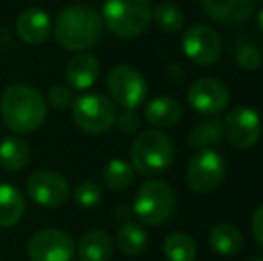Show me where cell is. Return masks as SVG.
<instances>
[{
    "instance_id": "52a82bcc",
    "label": "cell",
    "mask_w": 263,
    "mask_h": 261,
    "mask_svg": "<svg viewBox=\"0 0 263 261\" xmlns=\"http://www.w3.org/2000/svg\"><path fill=\"white\" fill-rule=\"evenodd\" d=\"M109 97L124 109H136L147 98V83L143 75L129 65H117L109 70L106 79Z\"/></svg>"
},
{
    "instance_id": "e0dca14e",
    "label": "cell",
    "mask_w": 263,
    "mask_h": 261,
    "mask_svg": "<svg viewBox=\"0 0 263 261\" xmlns=\"http://www.w3.org/2000/svg\"><path fill=\"white\" fill-rule=\"evenodd\" d=\"M143 115H145L147 122L153 124L154 127H172L179 122L183 108L170 95H159L147 102Z\"/></svg>"
},
{
    "instance_id": "4fadbf2b",
    "label": "cell",
    "mask_w": 263,
    "mask_h": 261,
    "mask_svg": "<svg viewBox=\"0 0 263 261\" xmlns=\"http://www.w3.org/2000/svg\"><path fill=\"white\" fill-rule=\"evenodd\" d=\"M188 102L197 113L213 116L229 104V88L218 79L202 77L190 86Z\"/></svg>"
},
{
    "instance_id": "8992f818",
    "label": "cell",
    "mask_w": 263,
    "mask_h": 261,
    "mask_svg": "<svg viewBox=\"0 0 263 261\" xmlns=\"http://www.w3.org/2000/svg\"><path fill=\"white\" fill-rule=\"evenodd\" d=\"M117 104L102 93L81 95L72 104V118L88 134H104L117 124Z\"/></svg>"
},
{
    "instance_id": "3957f363",
    "label": "cell",
    "mask_w": 263,
    "mask_h": 261,
    "mask_svg": "<svg viewBox=\"0 0 263 261\" xmlns=\"http://www.w3.org/2000/svg\"><path fill=\"white\" fill-rule=\"evenodd\" d=\"M176 156V147L166 132L147 129L140 132L131 147V167L147 177L159 175L170 168Z\"/></svg>"
},
{
    "instance_id": "30bf717a",
    "label": "cell",
    "mask_w": 263,
    "mask_h": 261,
    "mask_svg": "<svg viewBox=\"0 0 263 261\" xmlns=\"http://www.w3.org/2000/svg\"><path fill=\"white\" fill-rule=\"evenodd\" d=\"M27 195L42 208H59L70 198V185L59 172L36 170L27 179Z\"/></svg>"
},
{
    "instance_id": "9c48e42d",
    "label": "cell",
    "mask_w": 263,
    "mask_h": 261,
    "mask_svg": "<svg viewBox=\"0 0 263 261\" xmlns=\"http://www.w3.org/2000/svg\"><path fill=\"white\" fill-rule=\"evenodd\" d=\"M27 254L31 261H73L76 244L61 229H42L31 236Z\"/></svg>"
},
{
    "instance_id": "7c38bea8",
    "label": "cell",
    "mask_w": 263,
    "mask_h": 261,
    "mask_svg": "<svg viewBox=\"0 0 263 261\" xmlns=\"http://www.w3.org/2000/svg\"><path fill=\"white\" fill-rule=\"evenodd\" d=\"M224 136L235 149H249L261 136V120L254 109L235 108L224 120Z\"/></svg>"
},
{
    "instance_id": "1f68e13d",
    "label": "cell",
    "mask_w": 263,
    "mask_h": 261,
    "mask_svg": "<svg viewBox=\"0 0 263 261\" xmlns=\"http://www.w3.org/2000/svg\"><path fill=\"white\" fill-rule=\"evenodd\" d=\"M256 24H258V29H260V32L263 34V9L258 13V20H256Z\"/></svg>"
},
{
    "instance_id": "5b68a950",
    "label": "cell",
    "mask_w": 263,
    "mask_h": 261,
    "mask_svg": "<svg viewBox=\"0 0 263 261\" xmlns=\"http://www.w3.org/2000/svg\"><path fill=\"white\" fill-rule=\"evenodd\" d=\"M176 211V193L172 186L158 179L145 181L136 192L133 213L145 226H161Z\"/></svg>"
},
{
    "instance_id": "ffe728a7",
    "label": "cell",
    "mask_w": 263,
    "mask_h": 261,
    "mask_svg": "<svg viewBox=\"0 0 263 261\" xmlns=\"http://www.w3.org/2000/svg\"><path fill=\"white\" fill-rule=\"evenodd\" d=\"M25 213V198L18 188L0 183V227H13Z\"/></svg>"
},
{
    "instance_id": "484cf974",
    "label": "cell",
    "mask_w": 263,
    "mask_h": 261,
    "mask_svg": "<svg viewBox=\"0 0 263 261\" xmlns=\"http://www.w3.org/2000/svg\"><path fill=\"white\" fill-rule=\"evenodd\" d=\"M153 20L163 32H170V34L179 32L184 25L183 11L176 4H170V2L159 4L156 9L153 11Z\"/></svg>"
},
{
    "instance_id": "8fae6325",
    "label": "cell",
    "mask_w": 263,
    "mask_h": 261,
    "mask_svg": "<svg viewBox=\"0 0 263 261\" xmlns=\"http://www.w3.org/2000/svg\"><path fill=\"white\" fill-rule=\"evenodd\" d=\"M181 47L188 59L201 66L217 63L222 54L220 34L208 25H194L186 29Z\"/></svg>"
},
{
    "instance_id": "9a60e30c",
    "label": "cell",
    "mask_w": 263,
    "mask_h": 261,
    "mask_svg": "<svg viewBox=\"0 0 263 261\" xmlns=\"http://www.w3.org/2000/svg\"><path fill=\"white\" fill-rule=\"evenodd\" d=\"M201 6L218 24H240L254 13L258 0H201Z\"/></svg>"
},
{
    "instance_id": "d4e9b609",
    "label": "cell",
    "mask_w": 263,
    "mask_h": 261,
    "mask_svg": "<svg viewBox=\"0 0 263 261\" xmlns=\"http://www.w3.org/2000/svg\"><path fill=\"white\" fill-rule=\"evenodd\" d=\"M102 181L109 190H125L135 181V168L122 159H111L102 172Z\"/></svg>"
},
{
    "instance_id": "cb8c5ba5",
    "label": "cell",
    "mask_w": 263,
    "mask_h": 261,
    "mask_svg": "<svg viewBox=\"0 0 263 261\" xmlns=\"http://www.w3.org/2000/svg\"><path fill=\"white\" fill-rule=\"evenodd\" d=\"M163 254L168 261H194L197 256V245L190 234L172 233L163 242Z\"/></svg>"
},
{
    "instance_id": "ba28073f",
    "label": "cell",
    "mask_w": 263,
    "mask_h": 261,
    "mask_svg": "<svg viewBox=\"0 0 263 261\" xmlns=\"http://www.w3.org/2000/svg\"><path fill=\"white\" fill-rule=\"evenodd\" d=\"M226 177V161L213 149L199 150L186 168V183L195 193H210Z\"/></svg>"
},
{
    "instance_id": "83f0119b",
    "label": "cell",
    "mask_w": 263,
    "mask_h": 261,
    "mask_svg": "<svg viewBox=\"0 0 263 261\" xmlns=\"http://www.w3.org/2000/svg\"><path fill=\"white\" fill-rule=\"evenodd\" d=\"M236 63L246 72H256L263 63L261 52L254 45H242L236 52Z\"/></svg>"
},
{
    "instance_id": "277c9868",
    "label": "cell",
    "mask_w": 263,
    "mask_h": 261,
    "mask_svg": "<svg viewBox=\"0 0 263 261\" xmlns=\"http://www.w3.org/2000/svg\"><path fill=\"white\" fill-rule=\"evenodd\" d=\"M151 0H106L102 24L118 38H135L147 31L153 22Z\"/></svg>"
},
{
    "instance_id": "603a6c76",
    "label": "cell",
    "mask_w": 263,
    "mask_h": 261,
    "mask_svg": "<svg viewBox=\"0 0 263 261\" xmlns=\"http://www.w3.org/2000/svg\"><path fill=\"white\" fill-rule=\"evenodd\" d=\"M224 138V122L218 118H210L201 122L197 127H194L188 136V145L192 149H211V145L220 143Z\"/></svg>"
},
{
    "instance_id": "7a4b0ae2",
    "label": "cell",
    "mask_w": 263,
    "mask_h": 261,
    "mask_svg": "<svg viewBox=\"0 0 263 261\" xmlns=\"http://www.w3.org/2000/svg\"><path fill=\"white\" fill-rule=\"evenodd\" d=\"M101 14L88 6H70L59 13L52 25L54 38L63 49L72 52H84L97 45L102 36Z\"/></svg>"
},
{
    "instance_id": "f1b7e54d",
    "label": "cell",
    "mask_w": 263,
    "mask_h": 261,
    "mask_svg": "<svg viewBox=\"0 0 263 261\" xmlns=\"http://www.w3.org/2000/svg\"><path fill=\"white\" fill-rule=\"evenodd\" d=\"M49 102L55 109H66L73 104L72 90L68 86H63V84H55L49 90Z\"/></svg>"
},
{
    "instance_id": "44dd1931",
    "label": "cell",
    "mask_w": 263,
    "mask_h": 261,
    "mask_svg": "<svg viewBox=\"0 0 263 261\" xmlns=\"http://www.w3.org/2000/svg\"><path fill=\"white\" fill-rule=\"evenodd\" d=\"M210 245L222 256H235L242 249V233L233 224H217L210 231Z\"/></svg>"
},
{
    "instance_id": "4dcf8cb0",
    "label": "cell",
    "mask_w": 263,
    "mask_h": 261,
    "mask_svg": "<svg viewBox=\"0 0 263 261\" xmlns=\"http://www.w3.org/2000/svg\"><path fill=\"white\" fill-rule=\"evenodd\" d=\"M251 229H253V234H254V238H256V242L263 247V206H260V208L254 211Z\"/></svg>"
},
{
    "instance_id": "2e32d148",
    "label": "cell",
    "mask_w": 263,
    "mask_h": 261,
    "mask_svg": "<svg viewBox=\"0 0 263 261\" xmlns=\"http://www.w3.org/2000/svg\"><path fill=\"white\" fill-rule=\"evenodd\" d=\"M101 75V65L99 59L91 54L79 52L68 61L65 70V79L70 90L84 91L97 83Z\"/></svg>"
},
{
    "instance_id": "ac0fdd59",
    "label": "cell",
    "mask_w": 263,
    "mask_h": 261,
    "mask_svg": "<svg viewBox=\"0 0 263 261\" xmlns=\"http://www.w3.org/2000/svg\"><path fill=\"white\" fill-rule=\"evenodd\" d=\"M79 261H109L113 254V240L104 231H88L76 247Z\"/></svg>"
},
{
    "instance_id": "4316f807",
    "label": "cell",
    "mask_w": 263,
    "mask_h": 261,
    "mask_svg": "<svg viewBox=\"0 0 263 261\" xmlns=\"http://www.w3.org/2000/svg\"><path fill=\"white\" fill-rule=\"evenodd\" d=\"M102 198V190L95 181H83L73 190V200L81 208H95Z\"/></svg>"
},
{
    "instance_id": "5bb4252c",
    "label": "cell",
    "mask_w": 263,
    "mask_h": 261,
    "mask_svg": "<svg viewBox=\"0 0 263 261\" xmlns=\"http://www.w3.org/2000/svg\"><path fill=\"white\" fill-rule=\"evenodd\" d=\"M52 32V22L47 11L29 7L16 18V34L27 45H42Z\"/></svg>"
},
{
    "instance_id": "d6986e66",
    "label": "cell",
    "mask_w": 263,
    "mask_h": 261,
    "mask_svg": "<svg viewBox=\"0 0 263 261\" xmlns=\"http://www.w3.org/2000/svg\"><path fill=\"white\" fill-rule=\"evenodd\" d=\"M31 161L27 142L18 136H7L0 142V167L7 172H20Z\"/></svg>"
},
{
    "instance_id": "7402d4cb",
    "label": "cell",
    "mask_w": 263,
    "mask_h": 261,
    "mask_svg": "<svg viewBox=\"0 0 263 261\" xmlns=\"http://www.w3.org/2000/svg\"><path fill=\"white\" fill-rule=\"evenodd\" d=\"M149 238L142 226L125 222L117 233V247L124 256H138L147 249Z\"/></svg>"
},
{
    "instance_id": "6da1fadb",
    "label": "cell",
    "mask_w": 263,
    "mask_h": 261,
    "mask_svg": "<svg viewBox=\"0 0 263 261\" xmlns=\"http://www.w3.org/2000/svg\"><path fill=\"white\" fill-rule=\"evenodd\" d=\"M0 116L7 129L16 134L40 129L47 118L45 97L29 84H11L0 98Z\"/></svg>"
},
{
    "instance_id": "d6a6232c",
    "label": "cell",
    "mask_w": 263,
    "mask_h": 261,
    "mask_svg": "<svg viewBox=\"0 0 263 261\" xmlns=\"http://www.w3.org/2000/svg\"><path fill=\"white\" fill-rule=\"evenodd\" d=\"M251 261H263V258H256V259H251Z\"/></svg>"
},
{
    "instance_id": "f546056e",
    "label": "cell",
    "mask_w": 263,
    "mask_h": 261,
    "mask_svg": "<svg viewBox=\"0 0 263 261\" xmlns=\"http://www.w3.org/2000/svg\"><path fill=\"white\" fill-rule=\"evenodd\" d=\"M117 126L124 134H131V132L138 131L140 127V116L135 109H125L124 113L117 116Z\"/></svg>"
}]
</instances>
